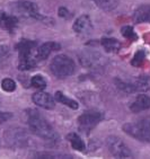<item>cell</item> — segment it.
I'll use <instances>...</instances> for the list:
<instances>
[{
    "label": "cell",
    "instance_id": "cell-21",
    "mask_svg": "<svg viewBox=\"0 0 150 159\" xmlns=\"http://www.w3.org/2000/svg\"><path fill=\"white\" fill-rule=\"evenodd\" d=\"M115 83H116L117 88L120 90H122L124 93H134L135 89H134V85L133 84H128V83H124V81H121V80L116 79L115 80Z\"/></svg>",
    "mask_w": 150,
    "mask_h": 159
},
{
    "label": "cell",
    "instance_id": "cell-14",
    "mask_svg": "<svg viewBox=\"0 0 150 159\" xmlns=\"http://www.w3.org/2000/svg\"><path fill=\"white\" fill-rule=\"evenodd\" d=\"M18 19L14 15H7L3 12H0V28L7 30V31L12 32L14 28L17 26Z\"/></svg>",
    "mask_w": 150,
    "mask_h": 159
},
{
    "label": "cell",
    "instance_id": "cell-24",
    "mask_svg": "<svg viewBox=\"0 0 150 159\" xmlns=\"http://www.w3.org/2000/svg\"><path fill=\"white\" fill-rule=\"evenodd\" d=\"M143 60H144V52L143 51H138V52L134 54L133 59H132L131 64L134 66V67H139V66H141V63L143 62Z\"/></svg>",
    "mask_w": 150,
    "mask_h": 159
},
{
    "label": "cell",
    "instance_id": "cell-23",
    "mask_svg": "<svg viewBox=\"0 0 150 159\" xmlns=\"http://www.w3.org/2000/svg\"><path fill=\"white\" fill-rule=\"evenodd\" d=\"M32 85H33L34 87H36V88L43 89V88H45L46 81L42 76L36 75V76H34L33 78H32Z\"/></svg>",
    "mask_w": 150,
    "mask_h": 159
},
{
    "label": "cell",
    "instance_id": "cell-26",
    "mask_svg": "<svg viewBox=\"0 0 150 159\" xmlns=\"http://www.w3.org/2000/svg\"><path fill=\"white\" fill-rule=\"evenodd\" d=\"M121 33H122L123 36L126 37V39H133V40L137 39L134 32H133V28H132L131 26H123L122 30H121Z\"/></svg>",
    "mask_w": 150,
    "mask_h": 159
},
{
    "label": "cell",
    "instance_id": "cell-7",
    "mask_svg": "<svg viewBox=\"0 0 150 159\" xmlns=\"http://www.w3.org/2000/svg\"><path fill=\"white\" fill-rule=\"evenodd\" d=\"M79 61L81 66L88 69H101L106 64L104 55L97 51L85 50L79 54Z\"/></svg>",
    "mask_w": 150,
    "mask_h": 159
},
{
    "label": "cell",
    "instance_id": "cell-9",
    "mask_svg": "<svg viewBox=\"0 0 150 159\" xmlns=\"http://www.w3.org/2000/svg\"><path fill=\"white\" fill-rule=\"evenodd\" d=\"M32 99H33V102L37 106L43 107V108H45V110H52L55 106L54 98L45 92L35 93L33 95V97H32Z\"/></svg>",
    "mask_w": 150,
    "mask_h": 159
},
{
    "label": "cell",
    "instance_id": "cell-19",
    "mask_svg": "<svg viewBox=\"0 0 150 159\" xmlns=\"http://www.w3.org/2000/svg\"><path fill=\"white\" fill-rule=\"evenodd\" d=\"M102 45L107 52H116L117 50L121 48V43L115 39H111V37H106L101 41Z\"/></svg>",
    "mask_w": 150,
    "mask_h": 159
},
{
    "label": "cell",
    "instance_id": "cell-2",
    "mask_svg": "<svg viewBox=\"0 0 150 159\" xmlns=\"http://www.w3.org/2000/svg\"><path fill=\"white\" fill-rule=\"evenodd\" d=\"M36 43L30 40H21L17 44V50L19 53L18 68L20 70H31L36 66V58L33 57V50Z\"/></svg>",
    "mask_w": 150,
    "mask_h": 159
},
{
    "label": "cell",
    "instance_id": "cell-22",
    "mask_svg": "<svg viewBox=\"0 0 150 159\" xmlns=\"http://www.w3.org/2000/svg\"><path fill=\"white\" fill-rule=\"evenodd\" d=\"M1 88L5 90V92L11 93L16 89V84L12 79H9V78H6L1 81Z\"/></svg>",
    "mask_w": 150,
    "mask_h": 159
},
{
    "label": "cell",
    "instance_id": "cell-16",
    "mask_svg": "<svg viewBox=\"0 0 150 159\" xmlns=\"http://www.w3.org/2000/svg\"><path fill=\"white\" fill-rule=\"evenodd\" d=\"M10 138H7L9 142H12L14 146H23L24 142L26 141V135H25V132L23 130H14V131H10Z\"/></svg>",
    "mask_w": 150,
    "mask_h": 159
},
{
    "label": "cell",
    "instance_id": "cell-28",
    "mask_svg": "<svg viewBox=\"0 0 150 159\" xmlns=\"http://www.w3.org/2000/svg\"><path fill=\"white\" fill-rule=\"evenodd\" d=\"M8 117H10V114H3V113L1 114V113H0V123L3 122V121H5V120H7Z\"/></svg>",
    "mask_w": 150,
    "mask_h": 159
},
{
    "label": "cell",
    "instance_id": "cell-13",
    "mask_svg": "<svg viewBox=\"0 0 150 159\" xmlns=\"http://www.w3.org/2000/svg\"><path fill=\"white\" fill-rule=\"evenodd\" d=\"M132 19L134 23L140 24V23H144V21L150 20V6L149 5H142V6L138 7L135 11L133 12Z\"/></svg>",
    "mask_w": 150,
    "mask_h": 159
},
{
    "label": "cell",
    "instance_id": "cell-15",
    "mask_svg": "<svg viewBox=\"0 0 150 159\" xmlns=\"http://www.w3.org/2000/svg\"><path fill=\"white\" fill-rule=\"evenodd\" d=\"M55 101L59 102L60 104H63L66 105V106L70 107V108H72V110H77L78 107H79V105H78V103H77L76 101H74V99H71V98L67 97V96L64 95L62 92H57L55 93Z\"/></svg>",
    "mask_w": 150,
    "mask_h": 159
},
{
    "label": "cell",
    "instance_id": "cell-17",
    "mask_svg": "<svg viewBox=\"0 0 150 159\" xmlns=\"http://www.w3.org/2000/svg\"><path fill=\"white\" fill-rule=\"evenodd\" d=\"M68 141L71 143V147L74 148L75 150H78V151H84L86 149V144L81 138L77 133H69L67 135Z\"/></svg>",
    "mask_w": 150,
    "mask_h": 159
},
{
    "label": "cell",
    "instance_id": "cell-12",
    "mask_svg": "<svg viewBox=\"0 0 150 159\" xmlns=\"http://www.w3.org/2000/svg\"><path fill=\"white\" fill-rule=\"evenodd\" d=\"M150 108V97L147 95H138L134 102L131 104L130 110L134 113H139L141 111H146Z\"/></svg>",
    "mask_w": 150,
    "mask_h": 159
},
{
    "label": "cell",
    "instance_id": "cell-6",
    "mask_svg": "<svg viewBox=\"0 0 150 159\" xmlns=\"http://www.w3.org/2000/svg\"><path fill=\"white\" fill-rule=\"evenodd\" d=\"M103 119H104V114L102 113V112L96 111V110H89V111L84 112V113L78 117L77 122H78V125H79L81 131L88 133V132L95 128Z\"/></svg>",
    "mask_w": 150,
    "mask_h": 159
},
{
    "label": "cell",
    "instance_id": "cell-4",
    "mask_svg": "<svg viewBox=\"0 0 150 159\" xmlns=\"http://www.w3.org/2000/svg\"><path fill=\"white\" fill-rule=\"evenodd\" d=\"M123 130L129 135L144 142H150V122L142 120L138 122L126 123L123 125Z\"/></svg>",
    "mask_w": 150,
    "mask_h": 159
},
{
    "label": "cell",
    "instance_id": "cell-27",
    "mask_svg": "<svg viewBox=\"0 0 150 159\" xmlns=\"http://www.w3.org/2000/svg\"><path fill=\"white\" fill-rule=\"evenodd\" d=\"M59 16L62 17V18H68V17H69V11H68V9L61 7V8L59 9Z\"/></svg>",
    "mask_w": 150,
    "mask_h": 159
},
{
    "label": "cell",
    "instance_id": "cell-25",
    "mask_svg": "<svg viewBox=\"0 0 150 159\" xmlns=\"http://www.w3.org/2000/svg\"><path fill=\"white\" fill-rule=\"evenodd\" d=\"M9 54H10V50L8 46L0 45V66L9 58Z\"/></svg>",
    "mask_w": 150,
    "mask_h": 159
},
{
    "label": "cell",
    "instance_id": "cell-10",
    "mask_svg": "<svg viewBox=\"0 0 150 159\" xmlns=\"http://www.w3.org/2000/svg\"><path fill=\"white\" fill-rule=\"evenodd\" d=\"M74 31L78 34H90L93 31V24L89 16L83 15L78 17L74 23Z\"/></svg>",
    "mask_w": 150,
    "mask_h": 159
},
{
    "label": "cell",
    "instance_id": "cell-8",
    "mask_svg": "<svg viewBox=\"0 0 150 159\" xmlns=\"http://www.w3.org/2000/svg\"><path fill=\"white\" fill-rule=\"evenodd\" d=\"M107 148L110 152L116 158H130L132 157V152L130 151L129 147L117 137H108L106 141Z\"/></svg>",
    "mask_w": 150,
    "mask_h": 159
},
{
    "label": "cell",
    "instance_id": "cell-11",
    "mask_svg": "<svg viewBox=\"0 0 150 159\" xmlns=\"http://www.w3.org/2000/svg\"><path fill=\"white\" fill-rule=\"evenodd\" d=\"M60 49V45L55 42H45L36 50V59L37 60H45L51 52Z\"/></svg>",
    "mask_w": 150,
    "mask_h": 159
},
{
    "label": "cell",
    "instance_id": "cell-5",
    "mask_svg": "<svg viewBox=\"0 0 150 159\" xmlns=\"http://www.w3.org/2000/svg\"><path fill=\"white\" fill-rule=\"evenodd\" d=\"M12 12L17 15L25 17V18H35V19H43L42 16L39 14V8L36 3L32 2L30 0H19L17 2L11 5Z\"/></svg>",
    "mask_w": 150,
    "mask_h": 159
},
{
    "label": "cell",
    "instance_id": "cell-18",
    "mask_svg": "<svg viewBox=\"0 0 150 159\" xmlns=\"http://www.w3.org/2000/svg\"><path fill=\"white\" fill-rule=\"evenodd\" d=\"M134 89L135 92H148L150 89V77L149 76H140L138 79L135 80Z\"/></svg>",
    "mask_w": 150,
    "mask_h": 159
},
{
    "label": "cell",
    "instance_id": "cell-3",
    "mask_svg": "<svg viewBox=\"0 0 150 159\" xmlns=\"http://www.w3.org/2000/svg\"><path fill=\"white\" fill-rule=\"evenodd\" d=\"M76 66L72 59L64 54H60L54 57L51 64H50V70L58 78H66L69 77L75 72Z\"/></svg>",
    "mask_w": 150,
    "mask_h": 159
},
{
    "label": "cell",
    "instance_id": "cell-1",
    "mask_svg": "<svg viewBox=\"0 0 150 159\" xmlns=\"http://www.w3.org/2000/svg\"><path fill=\"white\" fill-rule=\"evenodd\" d=\"M27 122L31 132L39 138L49 142H57L59 140L58 133L37 111H31V113H28Z\"/></svg>",
    "mask_w": 150,
    "mask_h": 159
},
{
    "label": "cell",
    "instance_id": "cell-20",
    "mask_svg": "<svg viewBox=\"0 0 150 159\" xmlns=\"http://www.w3.org/2000/svg\"><path fill=\"white\" fill-rule=\"evenodd\" d=\"M99 8L105 11L114 10L119 5V0H93Z\"/></svg>",
    "mask_w": 150,
    "mask_h": 159
}]
</instances>
